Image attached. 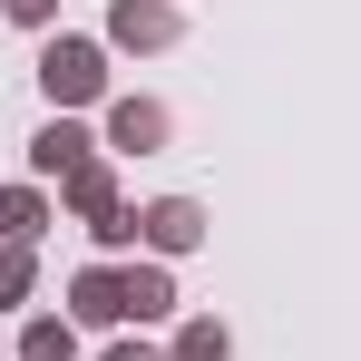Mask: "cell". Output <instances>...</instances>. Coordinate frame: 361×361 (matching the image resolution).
<instances>
[{
    "label": "cell",
    "instance_id": "6da1fadb",
    "mask_svg": "<svg viewBox=\"0 0 361 361\" xmlns=\"http://www.w3.org/2000/svg\"><path fill=\"white\" fill-rule=\"evenodd\" d=\"M39 88H49V108H98V98H108V49H98V39H49V49H39Z\"/></svg>",
    "mask_w": 361,
    "mask_h": 361
},
{
    "label": "cell",
    "instance_id": "7a4b0ae2",
    "mask_svg": "<svg viewBox=\"0 0 361 361\" xmlns=\"http://www.w3.org/2000/svg\"><path fill=\"white\" fill-rule=\"evenodd\" d=\"M68 322H78V332H118V322H127V264H78Z\"/></svg>",
    "mask_w": 361,
    "mask_h": 361
},
{
    "label": "cell",
    "instance_id": "3957f363",
    "mask_svg": "<svg viewBox=\"0 0 361 361\" xmlns=\"http://www.w3.org/2000/svg\"><path fill=\"white\" fill-rule=\"evenodd\" d=\"M137 244L166 264V254H195L205 244V205L195 195H157V205H137Z\"/></svg>",
    "mask_w": 361,
    "mask_h": 361
},
{
    "label": "cell",
    "instance_id": "277c9868",
    "mask_svg": "<svg viewBox=\"0 0 361 361\" xmlns=\"http://www.w3.org/2000/svg\"><path fill=\"white\" fill-rule=\"evenodd\" d=\"M166 137H176V118L157 98H108V157H157Z\"/></svg>",
    "mask_w": 361,
    "mask_h": 361
},
{
    "label": "cell",
    "instance_id": "5b68a950",
    "mask_svg": "<svg viewBox=\"0 0 361 361\" xmlns=\"http://www.w3.org/2000/svg\"><path fill=\"white\" fill-rule=\"evenodd\" d=\"M185 20L166 0H108V49H166Z\"/></svg>",
    "mask_w": 361,
    "mask_h": 361
},
{
    "label": "cell",
    "instance_id": "8992f818",
    "mask_svg": "<svg viewBox=\"0 0 361 361\" xmlns=\"http://www.w3.org/2000/svg\"><path fill=\"white\" fill-rule=\"evenodd\" d=\"M59 205H68V215H88V225H98V215H118V157L98 147L88 166H68V176H59Z\"/></svg>",
    "mask_w": 361,
    "mask_h": 361
},
{
    "label": "cell",
    "instance_id": "52a82bcc",
    "mask_svg": "<svg viewBox=\"0 0 361 361\" xmlns=\"http://www.w3.org/2000/svg\"><path fill=\"white\" fill-rule=\"evenodd\" d=\"M88 157H98V137H88V127H78V118H49V127H39V137H30V166H39V176H49V185H59L68 166H88Z\"/></svg>",
    "mask_w": 361,
    "mask_h": 361
},
{
    "label": "cell",
    "instance_id": "ba28073f",
    "mask_svg": "<svg viewBox=\"0 0 361 361\" xmlns=\"http://www.w3.org/2000/svg\"><path fill=\"white\" fill-rule=\"evenodd\" d=\"M49 235V195L39 185H0V244H39Z\"/></svg>",
    "mask_w": 361,
    "mask_h": 361
},
{
    "label": "cell",
    "instance_id": "9c48e42d",
    "mask_svg": "<svg viewBox=\"0 0 361 361\" xmlns=\"http://www.w3.org/2000/svg\"><path fill=\"white\" fill-rule=\"evenodd\" d=\"M157 312H176V274L166 264H127V322H157Z\"/></svg>",
    "mask_w": 361,
    "mask_h": 361
},
{
    "label": "cell",
    "instance_id": "30bf717a",
    "mask_svg": "<svg viewBox=\"0 0 361 361\" xmlns=\"http://www.w3.org/2000/svg\"><path fill=\"white\" fill-rule=\"evenodd\" d=\"M20 361H78V322H68V312H39V322L20 332Z\"/></svg>",
    "mask_w": 361,
    "mask_h": 361
},
{
    "label": "cell",
    "instance_id": "8fae6325",
    "mask_svg": "<svg viewBox=\"0 0 361 361\" xmlns=\"http://www.w3.org/2000/svg\"><path fill=\"white\" fill-rule=\"evenodd\" d=\"M166 361H235V332H225L215 312H195V322H176V352Z\"/></svg>",
    "mask_w": 361,
    "mask_h": 361
},
{
    "label": "cell",
    "instance_id": "7c38bea8",
    "mask_svg": "<svg viewBox=\"0 0 361 361\" xmlns=\"http://www.w3.org/2000/svg\"><path fill=\"white\" fill-rule=\"evenodd\" d=\"M30 283H39V254L30 244H0V302H30Z\"/></svg>",
    "mask_w": 361,
    "mask_h": 361
},
{
    "label": "cell",
    "instance_id": "4fadbf2b",
    "mask_svg": "<svg viewBox=\"0 0 361 361\" xmlns=\"http://www.w3.org/2000/svg\"><path fill=\"white\" fill-rule=\"evenodd\" d=\"M88 235L108 244V254H127V244H137V205H118V215H98V225H88Z\"/></svg>",
    "mask_w": 361,
    "mask_h": 361
},
{
    "label": "cell",
    "instance_id": "5bb4252c",
    "mask_svg": "<svg viewBox=\"0 0 361 361\" xmlns=\"http://www.w3.org/2000/svg\"><path fill=\"white\" fill-rule=\"evenodd\" d=\"M0 10H10L20 30H49V20H59V0H0Z\"/></svg>",
    "mask_w": 361,
    "mask_h": 361
},
{
    "label": "cell",
    "instance_id": "9a60e30c",
    "mask_svg": "<svg viewBox=\"0 0 361 361\" xmlns=\"http://www.w3.org/2000/svg\"><path fill=\"white\" fill-rule=\"evenodd\" d=\"M98 361H166V352H147V342H108Z\"/></svg>",
    "mask_w": 361,
    "mask_h": 361
}]
</instances>
